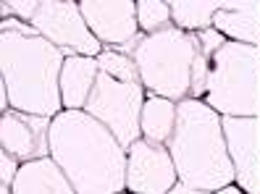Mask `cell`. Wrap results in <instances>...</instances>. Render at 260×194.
Returning <instances> with one entry per match:
<instances>
[{
  "label": "cell",
  "mask_w": 260,
  "mask_h": 194,
  "mask_svg": "<svg viewBox=\"0 0 260 194\" xmlns=\"http://www.w3.org/2000/svg\"><path fill=\"white\" fill-rule=\"evenodd\" d=\"M50 158L76 194H121L126 189V150L108 126L84 110H63L53 118Z\"/></svg>",
  "instance_id": "cell-1"
},
{
  "label": "cell",
  "mask_w": 260,
  "mask_h": 194,
  "mask_svg": "<svg viewBox=\"0 0 260 194\" xmlns=\"http://www.w3.org/2000/svg\"><path fill=\"white\" fill-rule=\"evenodd\" d=\"M213 194H244L237 184H232V186H223V189H218V191H213Z\"/></svg>",
  "instance_id": "cell-22"
},
{
  "label": "cell",
  "mask_w": 260,
  "mask_h": 194,
  "mask_svg": "<svg viewBox=\"0 0 260 194\" xmlns=\"http://www.w3.org/2000/svg\"><path fill=\"white\" fill-rule=\"evenodd\" d=\"M137 24L145 34H155L171 26V6L166 0H137Z\"/></svg>",
  "instance_id": "cell-17"
},
{
  "label": "cell",
  "mask_w": 260,
  "mask_h": 194,
  "mask_svg": "<svg viewBox=\"0 0 260 194\" xmlns=\"http://www.w3.org/2000/svg\"><path fill=\"white\" fill-rule=\"evenodd\" d=\"M79 8L89 32L103 45H113L116 50H124L140 37L134 0H82Z\"/></svg>",
  "instance_id": "cell-10"
},
{
  "label": "cell",
  "mask_w": 260,
  "mask_h": 194,
  "mask_svg": "<svg viewBox=\"0 0 260 194\" xmlns=\"http://www.w3.org/2000/svg\"><path fill=\"white\" fill-rule=\"evenodd\" d=\"M234 184L244 194H260V118L221 115Z\"/></svg>",
  "instance_id": "cell-9"
},
{
  "label": "cell",
  "mask_w": 260,
  "mask_h": 194,
  "mask_svg": "<svg viewBox=\"0 0 260 194\" xmlns=\"http://www.w3.org/2000/svg\"><path fill=\"white\" fill-rule=\"evenodd\" d=\"M32 26L37 29V34L53 42L58 50H63L66 58H98L103 53V42L89 32L79 3H71V0H42L37 16L32 19Z\"/></svg>",
  "instance_id": "cell-7"
},
{
  "label": "cell",
  "mask_w": 260,
  "mask_h": 194,
  "mask_svg": "<svg viewBox=\"0 0 260 194\" xmlns=\"http://www.w3.org/2000/svg\"><path fill=\"white\" fill-rule=\"evenodd\" d=\"M50 124L53 118L11 108L0 115V147L24 163L50 158Z\"/></svg>",
  "instance_id": "cell-11"
},
{
  "label": "cell",
  "mask_w": 260,
  "mask_h": 194,
  "mask_svg": "<svg viewBox=\"0 0 260 194\" xmlns=\"http://www.w3.org/2000/svg\"><path fill=\"white\" fill-rule=\"evenodd\" d=\"M168 194H213V191H203V189H192V186H187V184H181V181H176V186L168 191Z\"/></svg>",
  "instance_id": "cell-21"
},
{
  "label": "cell",
  "mask_w": 260,
  "mask_h": 194,
  "mask_svg": "<svg viewBox=\"0 0 260 194\" xmlns=\"http://www.w3.org/2000/svg\"><path fill=\"white\" fill-rule=\"evenodd\" d=\"M140 126H142V139L152 144H168L176 129V102L158 95H147Z\"/></svg>",
  "instance_id": "cell-15"
},
{
  "label": "cell",
  "mask_w": 260,
  "mask_h": 194,
  "mask_svg": "<svg viewBox=\"0 0 260 194\" xmlns=\"http://www.w3.org/2000/svg\"><path fill=\"white\" fill-rule=\"evenodd\" d=\"M0 194H13V191H11L8 186H3V189H0Z\"/></svg>",
  "instance_id": "cell-23"
},
{
  "label": "cell",
  "mask_w": 260,
  "mask_h": 194,
  "mask_svg": "<svg viewBox=\"0 0 260 194\" xmlns=\"http://www.w3.org/2000/svg\"><path fill=\"white\" fill-rule=\"evenodd\" d=\"M66 53L42 34H0V84L8 89L11 108L32 115L55 118L60 102V68Z\"/></svg>",
  "instance_id": "cell-2"
},
{
  "label": "cell",
  "mask_w": 260,
  "mask_h": 194,
  "mask_svg": "<svg viewBox=\"0 0 260 194\" xmlns=\"http://www.w3.org/2000/svg\"><path fill=\"white\" fill-rule=\"evenodd\" d=\"M40 3L42 0H3L0 3V13H3V19H21V21H29L32 26V19L37 16L40 11Z\"/></svg>",
  "instance_id": "cell-19"
},
{
  "label": "cell",
  "mask_w": 260,
  "mask_h": 194,
  "mask_svg": "<svg viewBox=\"0 0 260 194\" xmlns=\"http://www.w3.org/2000/svg\"><path fill=\"white\" fill-rule=\"evenodd\" d=\"M197 55V34H187L176 26H168L155 34H142L132 53L140 82L150 95L179 102L189 97L192 63Z\"/></svg>",
  "instance_id": "cell-4"
},
{
  "label": "cell",
  "mask_w": 260,
  "mask_h": 194,
  "mask_svg": "<svg viewBox=\"0 0 260 194\" xmlns=\"http://www.w3.org/2000/svg\"><path fill=\"white\" fill-rule=\"evenodd\" d=\"M181 184L203 191H218L234 184L221 115L208 102L187 97L176 105V129L166 144Z\"/></svg>",
  "instance_id": "cell-3"
},
{
  "label": "cell",
  "mask_w": 260,
  "mask_h": 194,
  "mask_svg": "<svg viewBox=\"0 0 260 194\" xmlns=\"http://www.w3.org/2000/svg\"><path fill=\"white\" fill-rule=\"evenodd\" d=\"M213 29L229 37V42L260 48V0H237V8H221L213 16Z\"/></svg>",
  "instance_id": "cell-14"
},
{
  "label": "cell",
  "mask_w": 260,
  "mask_h": 194,
  "mask_svg": "<svg viewBox=\"0 0 260 194\" xmlns=\"http://www.w3.org/2000/svg\"><path fill=\"white\" fill-rule=\"evenodd\" d=\"M19 171H21V166H19L16 158L8 155V152H0V184L11 189L13 184H16Z\"/></svg>",
  "instance_id": "cell-20"
},
{
  "label": "cell",
  "mask_w": 260,
  "mask_h": 194,
  "mask_svg": "<svg viewBox=\"0 0 260 194\" xmlns=\"http://www.w3.org/2000/svg\"><path fill=\"white\" fill-rule=\"evenodd\" d=\"M98 66L103 73L118 79V82H140V71H137L134 58L126 53H118V50H103L98 55Z\"/></svg>",
  "instance_id": "cell-18"
},
{
  "label": "cell",
  "mask_w": 260,
  "mask_h": 194,
  "mask_svg": "<svg viewBox=\"0 0 260 194\" xmlns=\"http://www.w3.org/2000/svg\"><path fill=\"white\" fill-rule=\"evenodd\" d=\"M203 102L218 115L260 118V48L226 42L213 53Z\"/></svg>",
  "instance_id": "cell-5"
},
{
  "label": "cell",
  "mask_w": 260,
  "mask_h": 194,
  "mask_svg": "<svg viewBox=\"0 0 260 194\" xmlns=\"http://www.w3.org/2000/svg\"><path fill=\"white\" fill-rule=\"evenodd\" d=\"M121 194H124V191H121Z\"/></svg>",
  "instance_id": "cell-24"
},
{
  "label": "cell",
  "mask_w": 260,
  "mask_h": 194,
  "mask_svg": "<svg viewBox=\"0 0 260 194\" xmlns=\"http://www.w3.org/2000/svg\"><path fill=\"white\" fill-rule=\"evenodd\" d=\"M179 181L166 144L137 139L126 150V189L132 194H168Z\"/></svg>",
  "instance_id": "cell-8"
},
{
  "label": "cell",
  "mask_w": 260,
  "mask_h": 194,
  "mask_svg": "<svg viewBox=\"0 0 260 194\" xmlns=\"http://www.w3.org/2000/svg\"><path fill=\"white\" fill-rule=\"evenodd\" d=\"M11 191L13 194H76V189L71 186L66 173L58 168L53 158L24 163Z\"/></svg>",
  "instance_id": "cell-13"
},
{
  "label": "cell",
  "mask_w": 260,
  "mask_h": 194,
  "mask_svg": "<svg viewBox=\"0 0 260 194\" xmlns=\"http://www.w3.org/2000/svg\"><path fill=\"white\" fill-rule=\"evenodd\" d=\"M98 58L87 55H69L60 68V102L63 110H84L87 100L98 82Z\"/></svg>",
  "instance_id": "cell-12"
},
{
  "label": "cell",
  "mask_w": 260,
  "mask_h": 194,
  "mask_svg": "<svg viewBox=\"0 0 260 194\" xmlns=\"http://www.w3.org/2000/svg\"><path fill=\"white\" fill-rule=\"evenodd\" d=\"M145 92L147 89L142 87V82H118L100 71L84 113L98 118L103 126H108L113 137L121 142V147L129 150L137 139H142L140 121L147 100Z\"/></svg>",
  "instance_id": "cell-6"
},
{
  "label": "cell",
  "mask_w": 260,
  "mask_h": 194,
  "mask_svg": "<svg viewBox=\"0 0 260 194\" xmlns=\"http://www.w3.org/2000/svg\"><path fill=\"white\" fill-rule=\"evenodd\" d=\"M174 26L187 34L213 29V16L221 11V0H168Z\"/></svg>",
  "instance_id": "cell-16"
}]
</instances>
